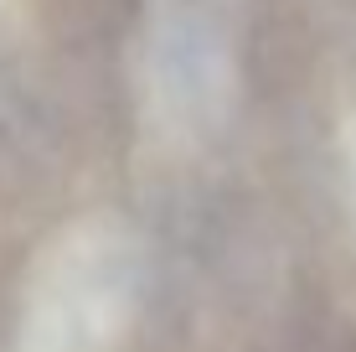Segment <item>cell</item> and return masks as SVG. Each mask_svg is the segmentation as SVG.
I'll return each mask as SVG.
<instances>
[{
    "mask_svg": "<svg viewBox=\"0 0 356 352\" xmlns=\"http://www.w3.org/2000/svg\"><path fill=\"white\" fill-rule=\"evenodd\" d=\"M140 249L114 217H78L36 254L10 352H114L134 316Z\"/></svg>",
    "mask_w": 356,
    "mask_h": 352,
    "instance_id": "6da1fadb",
    "label": "cell"
},
{
    "mask_svg": "<svg viewBox=\"0 0 356 352\" xmlns=\"http://www.w3.org/2000/svg\"><path fill=\"white\" fill-rule=\"evenodd\" d=\"M140 104L165 140H207L232 109V52L212 21L161 10L140 42Z\"/></svg>",
    "mask_w": 356,
    "mask_h": 352,
    "instance_id": "7a4b0ae2",
    "label": "cell"
},
{
    "mask_svg": "<svg viewBox=\"0 0 356 352\" xmlns=\"http://www.w3.org/2000/svg\"><path fill=\"white\" fill-rule=\"evenodd\" d=\"M341 166H346V197H351V217H356V114L341 125Z\"/></svg>",
    "mask_w": 356,
    "mask_h": 352,
    "instance_id": "3957f363",
    "label": "cell"
}]
</instances>
